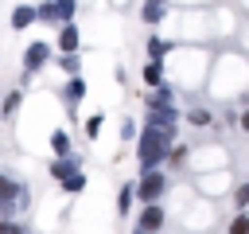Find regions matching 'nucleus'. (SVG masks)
<instances>
[{"mask_svg":"<svg viewBox=\"0 0 249 234\" xmlns=\"http://www.w3.org/2000/svg\"><path fill=\"white\" fill-rule=\"evenodd\" d=\"M171 144H175V129H152V125H144V129L136 133V156H140V172H156V168L167 160Z\"/></svg>","mask_w":249,"mask_h":234,"instance_id":"1","label":"nucleus"},{"mask_svg":"<svg viewBox=\"0 0 249 234\" xmlns=\"http://www.w3.org/2000/svg\"><path fill=\"white\" fill-rule=\"evenodd\" d=\"M183 160H187V148H183V144H171V152H167L163 164H183Z\"/></svg>","mask_w":249,"mask_h":234,"instance_id":"24","label":"nucleus"},{"mask_svg":"<svg viewBox=\"0 0 249 234\" xmlns=\"http://www.w3.org/2000/svg\"><path fill=\"white\" fill-rule=\"evenodd\" d=\"M51 148H54V156H70V136L62 129H54L51 133Z\"/></svg>","mask_w":249,"mask_h":234,"instance_id":"14","label":"nucleus"},{"mask_svg":"<svg viewBox=\"0 0 249 234\" xmlns=\"http://www.w3.org/2000/svg\"><path fill=\"white\" fill-rule=\"evenodd\" d=\"M136 234H144V230H136Z\"/></svg>","mask_w":249,"mask_h":234,"instance_id":"29","label":"nucleus"},{"mask_svg":"<svg viewBox=\"0 0 249 234\" xmlns=\"http://www.w3.org/2000/svg\"><path fill=\"white\" fill-rule=\"evenodd\" d=\"M62 98H66V105H78V101L86 98V82H82L78 74H70V82H66V90H62Z\"/></svg>","mask_w":249,"mask_h":234,"instance_id":"10","label":"nucleus"},{"mask_svg":"<svg viewBox=\"0 0 249 234\" xmlns=\"http://www.w3.org/2000/svg\"><path fill=\"white\" fill-rule=\"evenodd\" d=\"M160 226H163V207H160V203H144V211H140V218H136V230L160 234Z\"/></svg>","mask_w":249,"mask_h":234,"instance_id":"5","label":"nucleus"},{"mask_svg":"<svg viewBox=\"0 0 249 234\" xmlns=\"http://www.w3.org/2000/svg\"><path fill=\"white\" fill-rule=\"evenodd\" d=\"M132 199H136V195H132V183H124V187L117 191V211L128 214V211H132Z\"/></svg>","mask_w":249,"mask_h":234,"instance_id":"16","label":"nucleus"},{"mask_svg":"<svg viewBox=\"0 0 249 234\" xmlns=\"http://www.w3.org/2000/svg\"><path fill=\"white\" fill-rule=\"evenodd\" d=\"M167 191V176L156 168V172H140V183L132 187V195L140 203H160V195Z\"/></svg>","mask_w":249,"mask_h":234,"instance_id":"2","label":"nucleus"},{"mask_svg":"<svg viewBox=\"0 0 249 234\" xmlns=\"http://www.w3.org/2000/svg\"><path fill=\"white\" fill-rule=\"evenodd\" d=\"M58 66H62L66 74H78V66H82V58H78V51H70V55H58Z\"/></svg>","mask_w":249,"mask_h":234,"instance_id":"18","label":"nucleus"},{"mask_svg":"<svg viewBox=\"0 0 249 234\" xmlns=\"http://www.w3.org/2000/svg\"><path fill=\"white\" fill-rule=\"evenodd\" d=\"M230 234H249V214H245V211H241V214L230 222Z\"/></svg>","mask_w":249,"mask_h":234,"instance_id":"22","label":"nucleus"},{"mask_svg":"<svg viewBox=\"0 0 249 234\" xmlns=\"http://www.w3.org/2000/svg\"><path fill=\"white\" fill-rule=\"evenodd\" d=\"M140 20H144V23H160V20H163V4H156V0H144V8H140Z\"/></svg>","mask_w":249,"mask_h":234,"instance_id":"12","label":"nucleus"},{"mask_svg":"<svg viewBox=\"0 0 249 234\" xmlns=\"http://www.w3.org/2000/svg\"><path fill=\"white\" fill-rule=\"evenodd\" d=\"M54 12H58V23H66V20H74L78 0H54Z\"/></svg>","mask_w":249,"mask_h":234,"instance_id":"17","label":"nucleus"},{"mask_svg":"<svg viewBox=\"0 0 249 234\" xmlns=\"http://www.w3.org/2000/svg\"><path fill=\"white\" fill-rule=\"evenodd\" d=\"M0 234H27V226H19L16 218H0Z\"/></svg>","mask_w":249,"mask_h":234,"instance_id":"23","label":"nucleus"},{"mask_svg":"<svg viewBox=\"0 0 249 234\" xmlns=\"http://www.w3.org/2000/svg\"><path fill=\"white\" fill-rule=\"evenodd\" d=\"M8 23H12V31L31 27V23H35V4H16V8H12V16H8Z\"/></svg>","mask_w":249,"mask_h":234,"instance_id":"8","label":"nucleus"},{"mask_svg":"<svg viewBox=\"0 0 249 234\" xmlns=\"http://www.w3.org/2000/svg\"><path fill=\"white\" fill-rule=\"evenodd\" d=\"M47 58H51V47L43 43V39H35L27 51H23V74L31 78V74H39L43 66H47Z\"/></svg>","mask_w":249,"mask_h":234,"instance_id":"3","label":"nucleus"},{"mask_svg":"<svg viewBox=\"0 0 249 234\" xmlns=\"http://www.w3.org/2000/svg\"><path fill=\"white\" fill-rule=\"evenodd\" d=\"M233 199H237V207H249V183H241V187H237V195H233Z\"/></svg>","mask_w":249,"mask_h":234,"instance_id":"27","label":"nucleus"},{"mask_svg":"<svg viewBox=\"0 0 249 234\" xmlns=\"http://www.w3.org/2000/svg\"><path fill=\"white\" fill-rule=\"evenodd\" d=\"M132 136H136V121L124 117V121H121V140H132Z\"/></svg>","mask_w":249,"mask_h":234,"instance_id":"26","label":"nucleus"},{"mask_svg":"<svg viewBox=\"0 0 249 234\" xmlns=\"http://www.w3.org/2000/svg\"><path fill=\"white\" fill-rule=\"evenodd\" d=\"M144 125H152V129H175V125H179V109H175V105H160V109H148Z\"/></svg>","mask_w":249,"mask_h":234,"instance_id":"6","label":"nucleus"},{"mask_svg":"<svg viewBox=\"0 0 249 234\" xmlns=\"http://www.w3.org/2000/svg\"><path fill=\"white\" fill-rule=\"evenodd\" d=\"M101 121H105L101 113H93V117H86V125H82V129H86V136H89V140H97V133H101Z\"/></svg>","mask_w":249,"mask_h":234,"instance_id":"21","label":"nucleus"},{"mask_svg":"<svg viewBox=\"0 0 249 234\" xmlns=\"http://www.w3.org/2000/svg\"><path fill=\"white\" fill-rule=\"evenodd\" d=\"M0 203H19V211H23L27 207V187L19 179H12V176L0 172Z\"/></svg>","mask_w":249,"mask_h":234,"instance_id":"4","label":"nucleus"},{"mask_svg":"<svg viewBox=\"0 0 249 234\" xmlns=\"http://www.w3.org/2000/svg\"><path fill=\"white\" fill-rule=\"evenodd\" d=\"M167 51H171V43H167V39H156V35L148 39V58H160V62H163V55H167Z\"/></svg>","mask_w":249,"mask_h":234,"instance_id":"15","label":"nucleus"},{"mask_svg":"<svg viewBox=\"0 0 249 234\" xmlns=\"http://www.w3.org/2000/svg\"><path fill=\"white\" fill-rule=\"evenodd\" d=\"M241 129H245V133H249V109H245V113H241Z\"/></svg>","mask_w":249,"mask_h":234,"instance_id":"28","label":"nucleus"},{"mask_svg":"<svg viewBox=\"0 0 249 234\" xmlns=\"http://www.w3.org/2000/svg\"><path fill=\"white\" fill-rule=\"evenodd\" d=\"M78 43H82V35H78V23H74V20L58 23V55H70V51H78Z\"/></svg>","mask_w":249,"mask_h":234,"instance_id":"7","label":"nucleus"},{"mask_svg":"<svg viewBox=\"0 0 249 234\" xmlns=\"http://www.w3.org/2000/svg\"><path fill=\"white\" fill-rule=\"evenodd\" d=\"M187 121H191V125H206V121H210V113H206V109H191V113H187Z\"/></svg>","mask_w":249,"mask_h":234,"instance_id":"25","label":"nucleus"},{"mask_svg":"<svg viewBox=\"0 0 249 234\" xmlns=\"http://www.w3.org/2000/svg\"><path fill=\"white\" fill-rule=\"evenodd\" d=\"M144 82H148L152 90L163 86V62H160V58H148V62H144Z\"/></svg>","mask_w":249,"mask_h":234,"instance_id":"11","label":"nucleus"},{"mask_svg":"<svg viewBox=\"0 0 249 234\" xmlns=\"http://www.w3.org/2000/svg\"><path fill=\"white\" fill-rule=\"evenodd\" d=\"M82 187H86V176H82V172H74V176L62 179V191H70V195H78Z\"/></svg>","mask_w":249,"mask_h":234,"instance_id":"19","label":"nucleus"},{"mask_svg":"<svg viewBox=\"0 0 249 234\" xmlns=\"http://www.w3.org/2000/svg\"><path fill=\"white\" fill-rule=\"evenodd\" d=\"M58 23V12H54V0H43V4H35V23Z\"/></svg>","mask_w":249,"mask_h":234,"instance_id":"13","label":"nucleus"},{"mask_svg":"<svg viewBox=\"0 0 249 234\" xmlns=\"http://www.w3.org/2000/svg\"><path fill=\"white\" fill-rule=\"evenodd\" d=\"M19 101H23V94H19V90H12V94L4 98V109H0V113H4V117H12V113L19 109Z\"/></svg>","mask_w":249,"mask_h":234,"instance_id":"20","label":"nucleus"},{"mask_svg":"<svg viewBox=\"0 0 249 234\" xmlns=\"http://www.w3.org/2000/svg\"><path fill=\"white\" fill-rule=\"evenodd\" d=\"M78 164H82L78 156H54V164H51V176L62 183L66 176H74V172H78Z\"/></svg>","mask_w":249,"mask_h":234,"instance_id":"9","label":"nucleus"},{"mask_svg":"<svg viewBox=\"0 0 249 234\" xmlns=\"http://www.w3.org/2000/svg\"><path fill=\"white\" fill-rule=\"evenodd\" d=\"M27 234H31V230H27Z\"/></svg>","mask_w":249,"mask_h":234,"instance_id":"30","label":"nucleus"}]
</instances>
